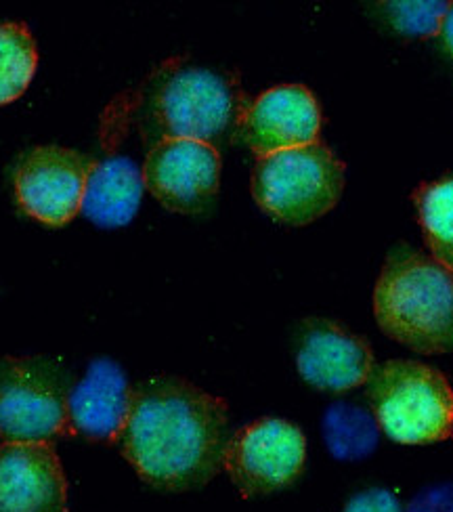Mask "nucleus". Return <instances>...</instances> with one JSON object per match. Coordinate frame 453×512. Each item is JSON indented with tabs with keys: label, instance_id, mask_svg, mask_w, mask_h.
<instances>
[{
	"label": "nucleus",
	"instance_id": "nucleus-1",
	"mask_svg": "<svg viewBox=\"0 0 453 512\" xmlns=\"http://www.w3.org/2000/svg\"><path fill=\"white\" fill-rule=\"evenodd\" d=\"M231 435L225 399L185 378L154 376L131 389L116 445L151 487L189 492L223 471Z\"/></svg>",
	"mask_w": 453,
	"mask_h": 512
},
{
	"label": "nucleus",
	"instance_id": "nucleus-2",
	"mask_svg": "<svg viewBox=\"0 0 453 512\" xmlns=\"http://www.w3.org/2000/svg\"><path fill=\"white\" fill-rule=\"evenodd\" d=\"M248 108L250 101L235 76L185 59H168L147 76L128 112L149 147L168 139L217 147L237 137Z\"/></svg>",
	"mask_w": 453,
	"mask_h": 512
},
{
	"label": "nucleus",
	"instance_id": "nucleus-3",
	"mask_svg": "<svg viewBox=\"0 0 453 512\" xmlns=\"http://www.w3.org/2000/svg\"><path fill=\"white\" fill-rule=\"evenodd\" d=\"M380 330L422 355L453 351V271L409 244L386 254L374 288Z\"/></svg>",
	"mask_w": 453,
	"mask_h": 512
},
{
	"label": "nucleus",
	"instance_id": "nucleus-4",
	"mask_svg": "<svg viewBox=\"0 0 453 512\" xmlns=\"http://www.w3.org/2000/svg\"><path fill=\"white\" fill-rule=\"evenodd\" d=\"M365 395L388 439L426 445L453 435V389L433 366L412 359L386 361L372 370Z\"/></svg>",
	"mask_w": 453,
	"mask_h": 512
},
{
	"label": "nucleus",
	"instance_id": "nucleus-5",
	"mask_svg": "<svg viewBox=\"0 0 453 512\" xmlns=\"http://www.w3.org/2000/svg\"><path fill=\"white\" fill-rule=\"evenodd\" d=\"M347 168L321 141L258 158L252 198L277 223L309 225L338 204Z\"/></svg>",
	"mask_w": 453,
	"mask_h": 512
},
{
	"label": "nucleus",
	"instance_id": "nucleus-6",
	"mask_svg": "<svg viewBox=\"0 0 453 512\" xmlns=\"http://www.w3.org/2000/svg\"><path fill=\"white\" fill-rule=\"evenodd\" d=\"M72 387V374L59 359L0 357V437L49 443L61 435Z\"/></svg>",
	"mask_w": 453,
	"mask_h": 512
},
{
	"label": "nucleus",
	"instance_id": "nucleus-7",
	"mask_svg": "<svg viewBox=\"0 0 453 512\" xmlns=\"http://www.w3.org/2000/svg\"><path fill=\"white\" fill-rule=\"evenodd\" d=\"M307 462V439L296 424L261 418L233 433L223 471L244 498L273 494L292 485Z\"/></svg>",
	"mask_w": 453,
	"mask_h": 512
},
{
	"label": "nucleus",
	"instance_id": "nucleus-8",
	"mask_svg": "<svg viewBox=\"0 0 453 512\" xmlns=\"http://www.w3.org/2000/svg\"><path fill=\"white\" fill-rule=\"evenodd\" d=\"M95 160L61 145L30 149L15 168V196L21 210L49 227L70 223L82 210L86 179Z\"/></svg>",
	"mask_w": 453,
	"mask_h": 512
},
{
	"label": "nucleus",
	"instance_id": "nucleus-9",
	"mask_svg": "<svg viewBox=\"0 0 453 512\" xmlns=\"http://www.w3.org/2000/svg\"><path fill=\"white\" fill-rule=\"evenodd\" d=\"M143 183L164 208L181 215H200L219 194V149L193 139L160 141L149 147Z\"/></svg>",
	"mask_w": 453,
	"mask_h": 512
},
{
	"label": "nucleus",
	"instance_id": "nucleus-10",
	"mask_svg": "<svg viewBox=\"0 0 453 512\" xmlns=\"http://www.w3.org/2000/svg\"><path fill=\"white\" fill-rule=\"evenodd\" d=\"M296 368L311 387L344 393L368 382L376 361L365 338L330 319H307L298 330Z\"/></svg>",
	"mask_w": 453,
	"mask_h": 512
},
{
	"label": "nucleus",
	"instance_id": "nucleus-11",
	"mask_svg": "<svg viewBox=\"0 0 453 512\" xmlns=\"http://www.w3.org/2000/svg\"><path fill=\"white\" fill-rule=\"evenodd\" d=\"M319 131L321 110L315 95L300 84H282L250 103L237 139L263 158L315 143Z\"/></svg>",
	"mask_w": 453,
	"mask_h": 512
},
{
	"label": "nucleus",
	"instance_id": "nucleus-12",
	"mask_svg": "<svg viewBox=\"0 0 453 512\" xmlns=\"http://www.w3.org/2000/svg\"><path fill=\"white\" fill-rule=\"evenodd\" d=\"M68 479L49 443L0 445V512H66Z\"/></svg>",
	"mask_w": 453,
	"mask_h": 512
},
{
	"label": "nucleus",
	"instance_id": "nucleus-13",
	"mask_svg": "<svg viewBox=\"0 0 453 512\" xmlns=\"http://www.w3.org/2000/svg\"><path fill=\"white\" fill-rule=\"evenodd\" d=\"M131 387L112 359H95L68 397L63 433L91 441H116L128 416Z\"/></svg>",
	"mask_w": 453,
	"mask_h": 512
},
{
	"label": "nucleus",
	"instance_id": "nucleus-14",
	"mask_svg": "<svg viewBox=\"0 0 453 512\" xmlns=\"http://www.w3.org/2000/svg\"><path fill=\"white\" fill-rule=\"evenodd\" d=\"M143 189V170L131 158L95 162L84 187L82 215L99 227H124L135 219Z\"/></svg>",
	"mask_w": 453,
	"mask_h": 512
},
{
	"label": "nucleus",
	"instance_id": "nucleus-15",
	"mask_svg": "<svg viewBox=\"0 0 453 512\" xmlns=\"http://www.w3.org/2000/svg\"><path fill=\"white\" fill-rule=\"evenodd\" d=\"M412 200L430 256L453 271V175L422 183Z\"/></svg>",
	"mask_w": 453,
	"mask_h": 512
},
{
	"label": "nucleus",
	"instance_id": "nucleus-16",
	"mask_svg": "<svg viewBox=\"0 0 453 512\" xmlns=\"http://www.w3.org/2000/svg\"><path fill=\"white\" fill-rule=\"evenodd\" d=\"M323 437L336 460L353 462L370 456L380 439V426L374 414L359 405L338 401L323 416Z\"/></svg>",
	"mask_w": 453,
	"mask_h": 512
},
{
	"label": "nucleus",
	"instance_id": "nucleus-17",
	"mask_svg": "<svg viewBox=\"0 0 453 512\" xmlns=\"http://www.w3.org/2000/svg\"><path fill=\"white\" fill-rule=\"evenodd\" d=\"M38 63L36 42L21 24H0V105L28 89Z\"/></svg>",
	"mask_w": 453,
	"mask_h": 512
},
{
	"label": "nucleus",
	"instance_id": "nucleus-18",
	"mask_svg": "<svg viewBox=\"0 0 453 512\" xmlns=\"http://www.w3.org/2000/svg\"><path fill=\"white\" fill-rule=\"evenodd\" d=\"M382 13L395 32L414 38H430L441 34L443 19L451 7V3L443 0H395V3H382Z\"/></svg>",
	"mask_w": 453,
	"mask_h": 512
},
{
	"label": "nucleus",
	"instance_id": "nucleus-19",
	"mask_svg": "<svg viewBox=\"0 0 453 512\" xmlns=\"http://www.w3.org/2000/svg\"><path fill=\"white\" fill-rule=\"evenodd\" d=\"M344 512H403V508L393 492L374 487L353 496L344 506Z\"/></svg>",
	"mask_w": 453,
	"mask_h": 512
},
{
	"label": "nucleus",
	"instance_id": "nucleus-20",
	"mask_svg": "<svg viewBox=\"0 0 453 512\" xmlns=\"http://www.w3.org/2000/svg\"><path fill=\"white\" fill-rule=\"evenodd\" d=\"M405 512H453V483L422 489Z\"/></svg>",
	"mask_w": 453,
	"mask_h": 512
},
{
	"label": "nucleus",
	"instance_id": "nucleus-21",
	"mask_svg": "<svg viewBox=\"0 0 453 512\" xmlns=\"http://www.w3.org/2000/svg\"><path fill=\"white\" fill-rule=\"evenodd\" d=\"M441 36H443V42H445V47H447L449 55L453 57V3H451L449 11H447V15H445V19H443Z\"/></svg>",
	"mask_w": 453,
	"mask_h": 512
}]
</instances>
